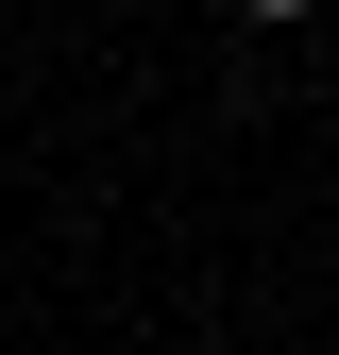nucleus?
Returning a JSON list of instances; mask_svg holds the SVG:
<instances>
[{"label": "nucleus", "mask_w": 339, "mask_h": 355, "mask_svg": "<svg viewBox=\"0 0 339 355\" xmlns=\"http://www.w3.org/2000/svg\"><path fill=\"white\" fill-rule=\"evenodd\" d=\"M238 17H322V0H238Z\"/></svg>", "instance_id": "obj_1"}]
</instances>
